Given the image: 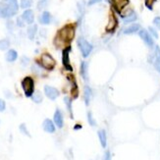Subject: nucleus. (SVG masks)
Instances as JSON below:
<instances>
[{
    "mask_svg": "<svg viewBox=\"0 0 160 160\" xmlns=\"http://www.w3.org/2000/svg\"><path fill=\"white\" fill-rule=\"evenodd\" d=\"M64 102H65V104H66L68 112L70 113V117L73 119L74 118V115H73V100L70 97H68V96H65V97H64Z\"/></svg>",
    "mask_w": 160,
    "mask_h": 160,
    "instance_id": "4be33fe9",
    "label": "nucleus"
},
{
    "mask_svg": "<svg viewBox=\"0 0 160 160\" xmlns=\"http://www.w3.org/2000/svg\"><path fill=\"white\" fill-rule=\"evenodd\" d=\"M22 88L27 97H32L35 93V81L32 77H26L22 80Z\"/></svg>",
    "mask_w": 160,
    "mask_h": 160,
    "instance_id": "f03ea898",
    "label": "nucleus"
},
{
    "mask_svg": "<svg viewBox=\"0 0 160 160\" xmlns=\"http://www.w3.org/2000/svg\"><path fill=\"white\" fill-rule=\"evenodd\" d=\"M91 96H93V90H91V89L89 87V85H84V103L87 106H89L90 103Z\"/></svg>",
    "mask_w": 160,
    "mask_h": 160,
    "instance_id": "dca6fc26",
    "label": "nucleus"
},
{
    "mask_svg": "<svg viewBox=\"0 0 160 160\" xmlns=\"http://www.w3.org/2000/svg\"><path fill=\"white\" fill-rule=\"evenodd\" d=\"M153 65H154V68H155V70L160 73V47L158 45L154 46Z\"/></svg>",
    "mask_w": 160,
    "mask_h": 160,
    "instance_id": "9b49d317",
    "label": "nucleus"
},
{
    "mask_svg": "<svg viewBox=\"0 0 160 160\" xmlns=\"http://www.w3.org/2000/svg\"><path fill=\"white\" fill-rule=\"evenodd\" d=\"M153 25L160 30V17H155L153 19Z\"/></svg>",
    "mask_w": 160,
    "mask_h": 160,
    "instance_id": "2f4dec72",
    "label": "nucleus"
},
{
    "mask_svg": "<svg viewBox=\"0 0 160 160\" xmlns=\"http://www.w3.org/2000/svg\"><path fill=\"white\" fill-rule=\"evenodd\" d=\"M97 136H98V139H99V141H100V145L101 146L105 148L106 145H107V135H106V132L104 130H99L97 132Z\"/></svg>",
    "mask_w": 160,
    "mask_h": 160,
    "instance_id": "aec40b11",
    "label": "nucleus"
},
{
    "mask_svg": "<svg viewBox=\"0 0 160 160\" xmlns=\"http://www.w3.org/2000/svg\"><path fill=\"white\" fill-rule=\"evenodd\" d=\"M46 0H41V1L38 2V4H37V8H38V10H42L45 6H46Z\"/></svg>",
    "mask_w": 160,
    "mask_h": 160,
    "instance_id": "7c9ffc66",
    "label": "nucleus"
},
{
    "mask_svg": "<svg viewBox=\"0 0 160 160\" xmlns=\"http://www.w3.org/2000/svg\"><path fill=\"white\" fill-rule=\"evenodd\" d=\"M9 47H10V41L7 38H4V39H1V41H0V50L5 51V50H7Z\"/></svg>",
    "mask_w": 160,
    "mask_h": 160,
    "instance_id": "393cba45",
    "label": "nucleus"
},
{
    "mask_svg": "<svg viewBox=\"0 0 160 160\" xmlns=\"http://www.w3.org/2000/svg\"><path fill=\"white\" fill-rule=\"evenodd\" d=\"M39 22L42 25H49L51 22V15L48 11H43L42 14L39 17Z\"/></svg>",
    "mask_w": 160,
    "mask_h": 160,
    "instance_id": "6ab92c4d",
    "label": "nucleus"
},
{
    "mask_svg": "<svg viewBox=\"0 0 160 160\" xmlns=\"http://www.w3.org/2000/svg\"><path fill=\"white\" fill-rule=\"evenodd\" d=\"M53 122L56 127H58L59 129H62L63 126H64V118H63V114L60 109L55 110L54 116H53Z\"/></svg>",
    "mask_w": 160,
    "mask_h": 160,
    "instance_id": "9d476101",
    "label": "nucleus"
},
{
    "mask_svg": "<svg viewBox=\"0 0 160 160\" xmlns=\"http://www.w3.org/2000/svg\"><path fill=\"white\" fill-rule=\"evenodd\" d=\"M32 4V0H20V6L23 9H28Z\"/></svg>",
    "mask_w": 160,
    "mask_h": 160,
    "instance_id": "a878e982",
    "label": "nucleus"
},
{
    "mask_svg": "<svg viewBox=\"0 0 160 160\" xmlns=\"http://www.w3.org/2000/svg\"><path fill=\"white\" fill-rule=\"evenodd\" d=\"M117 24H118V22H117L116 17L114 15H111L110 18H109V22H108V25L106 27V31L109 32H113L114 31H115Z\"/></svg>",
    "mask_w": 160,
    "mask_h": 160,
    "instance_id": "f3484780",
    "label": "nucleus"
},
{
    "mask_svg": "<svg viewBox=\"0 0 160 160\" xmlns=\"http://www.w3.org/2000/svg\"><path fill=\"white\" fill-rule=\"evenodd\" d=\"M104 160H112L111 159V153L109 150H107L104 154Z\"/></svg>",
    "mask_w": 160,
    "mask_h": 160,
    "instance_id": "f704fd0d",
    "label": "nucleus"
},
{
    "mask_svg": "<svg viewBox=\"0 0 160 160\" xmlns=\"http://www.w3.org/2000/svg\"><path fill=\"white\" fill-rule=\"evenodd\" d=\"M140 30H141V26L139 24H133L129 26L128 28H126L123 31V33L124 35H133V33L140 32Z\"/></svg>",
    "mask_w": 160,
    "mask_h": 160,
    "instance_id": "a211bd4d",
    "label": "nucleus"
},
{
    "mask_svg": "<svg viewBox=\"0 0 160 160\" xmlns=\"http://www.w3.org/2000/svg\"><path fill=\"white\" fill-rule=\"evenodd\" d=\"M23 20L25 21V23L28 25H32L33 21H35V14H33V11L31 9H27L24 11V13L22 15Z\"/></svg>",
    "mask_w": 160,
    "mask_h": 160,
    "instance_id": "4468645a",
    "label": "nucleus"
},
{
    "mask_svg": "<svg viewBox=\"0 0 160 160\" xmlns=\"http://www.w3.org/2000/svg\"><path fill=\"white\" fill-rule=\"evenodd\" d=\"M17 14V11L6 1L0 2V17L1 18H10Z\"/></svg>",
    "mask_w": 160,
    "mask_h": 160,
    "instance_id": "20e7f679",
    "label": "nucleus"
},
{
    "mask_svg": "<svg viewBox=\"0 0 160 160\" xmlns=\"http://www.w3.org/2000/svg\"><path fill=\"white\" fill-rule=\"evenodd\" d=\"M42 128H43V130L45 131V132L49 133V134L55 133V130H56L54 122H52V120H50V119H45L44 120L43 123H42Z\"/></svg>",
    "mask_w": 160,
    "mask_h": 160,
    "instance_id": "ddd939ff",
    "label": "nucleus"
},
{
    "mask_svg": "<svg viewBox=\"0 0 160 160\" xmlns=\"http://www.w3.org/2000/svg\"><path fill=\"white\" fill-rule=\"evenodd\" d=\"M70 47H66L62 51V64L64 68L68 71H73V67L70 63Z\"/></svg>",
    "mask_w": 160,
    "mask_h": 160,
    "instance_id": "423d86ee",
    "label": "nucleus"
},
{
    "mask_svg": "<svg viewBox=\"0 0 160 160\" xmlns=\"http://www.w3.org/2000/svg\"><path fill=\"white\" fill-rule=\"evenodd\" d=\"M80 74H81L84 81L89 82V63L87 61H82L80 66Z\"/></svg>",
    "mask_w": 160,
    "mask_h": 160,
    "instance_id": "f8f14e48",
    "label": "nucleus"
},
{
    "mask_svg": "<svg viewBox=\"0 0 160 160\" xmlns=\"http://www.w3.org/2000/svg\"><path fill=\"white\" fill-rule=\"evenodd\" d=\"M18 58V53L15 49H10L6 53V60L7 62H14Z\"/></svg>",
    "mask_w": 160,
    "mask_h": 160,
    "instance_id": "412c9836",
    "label": "nucleus"
},
{
    "mask_svg": "<svg viewBox=\"0 0 160 160\" xmlns=\"http://www.w3.org/2000/svg\"><path fill=\"white\" fill-rule=\"evenodd\" d=\"M109 2L113 8L115 9L119 14H122V10L129 4V0H106Z\"/></svg>",
    "mask_w": 160,
    "mask_h": 160,
    "instance_id": "6e6552de",
    "label": "nucleus"
},
{
    "mask_svg": "<svg viewBox=\"0 0 160 160\" xmlns=\"http://www.w3.org/2000/svg\"><path fill=\"white\" fill-rule=\"evenodd\" d=\"M41 63L42 68H44L45 70H48V71L53 70L56 65V61L49 53H43L41 55Z\"/></svg>",
    "mask_w": 160,
    "mask_h": 160,
    "instance_id": "39448f33",
    "label": "nucleus"
},
{
    "mask_svg": "<svg viewBox=\"0 0 160 160\" xmlns=\"http://www.w3.org/2000/svg\"><path fill=\"white\" fill-rule=\"evenodd\" d=\"M100 1H101V0H89L88 5H89V6H91V5H94L96 3H99Z\"/></svg>",
    "mask_w": 160,
    "mask_h": 160,
    "instance_id": "e433bc0d",
    "label": "nucleus"
},
{
    "mask_svg": "<svg viewBox=\"0 0 160 160\" xmlns=\"http://www.w3.org/2000/svg\"><path fill=\"white\" fill-rule=\"evenodd\" d=\"M75 26L66 25L57 32V36L54 39V43L57 46H62L67 43H70L75 37Z\"/></svg>",
    "mask_w": 160,
    "mask_h": 160,
    "instance_id": "f257e3e1",
    "label": "nucleus"
},
{
    "mask_svg": "<svg viewBox=\"0 0 160 160\" xmlns=\"http://www.w3.org/2000/svg\"><path fill=\"white\" fill-rule=\"evenodd\" d=\"M156 0H145V7L149 10L153 9V5L155 3Z\"/></svg>",
    "mask_w": 160,
    "mask_h": 160,
    "instance_id": "c85d7f7f",
    "label": "nucleus"
},
{
    "mask_svg": "<svg viewBox=\"0 0 160 160\" xmlns=\"http://www.w3.org/2000/svg\"><path fill=\"white\" fill-rule=\"evenodd\" d=\"M44 93L51 100H55L60 95L59 90L54 87H50V85H45L44 87Z\"/></svg>",
    "mask_w": 160,
    "mask_h": 160,
    "instance_id": "1a4fd4ad",
    "label": "nucleus"
},
{
    "mask_svg": "<svg viewBox=\"0 0 160 160\" xmlns=\"http://www.w3.org/2000/svg\"><path fill=\"white\" fill-rule=\"evenodd\" d=\"M77 43H78V47H79L80 51H81L84 58L89 57L91 53V51H93V45H91L87 39L82 37L78 38Z\"/></svg>",
    "mask_w": 160,
    "mask_h": 160,
    "instance_id": "7ed1b4c3",
    "label": "nucleus"
},
{
    "mask_svg": "<svg viewBox=\"0 0 160 160\" xmlns=\"http://www.w3.org/2000/svg\"><path fill=\"white\" fill-rule=\"evenodd\" d=\"M123 21H124V24H130V23H133L135 21H136L138 19V16L134 12V11H130L127 14H125L122 16Z\"/></svg>",
    "mask_w": 160,
    "mask_h": 160,
    "instance_id": "2eb2a0df",
    "label": "nucleus"
},
{
    "mask_svg": "<svg viewBox=\"0 0 160 160\" xmlns=\"http://www.w3.org/2000/svg\"><path fill=\"white\" fill-rule=\"evenodd\" d=\"M88 122H89V124L91 126V127H95V126H96V121H95V119L93 118V113H91L90 111L88 112Z\"/></svg>",
    "mask_w": 160,
    "mask_h": 160,
    "instance_id": "bb28decb",
    "label": "nucleus"
},
{
    "mask_svg": "<svg viewBox=\"0 0 160 160\" xmlns=\"http://www.w3.org/2000/svg\"><path fill=\"white\" fill-rule=\"evenodd\" d=\"M5 108H6V103H5V101L3 99L0 98V112H3L5 110Z\"/></svg>",
    "mask_w": 160,
    "mask_h": 160,
    "instance_id": "72a5a7b5",
    "label": "nucleus"
},
{
    "mask_svg": "<svg viewBox=\"0 0 160 160\" xmlns=\"http://www.w3.org/2000/svg\"><path fill=\"white\" fill-rule=\"evenodd\" d=\"M83 127H82V125H80V124H76L75 126H74V130L75 131H79V130H81Z\"/></svg>",
    "mask_w": 160,
    "mask_h": 160,
    "instance_id": "4c0bfd02",
    "label": "nucleus"
},
{
    "mask_svg": "<svg viewBox=\"0 0 160 160\" xmlns=\"http://www.w3.org/2000/svg\"><path fill=\"white\" fill-rule=\"evenodd\" d=\"M17 25H18L19 27H21V28H23L25 26V21L23 20L22 17H19V18L17 19Z\"/></svg>",
    "mask_w": 160,
    "mask_h": 160,
    "instance_id": "473e14b6",
    "label": "nucleus"
},
{
    "mask_svg": "<svg viewBox=\"0 0 160 160\" xmlns=\"http://www.w3.org/2000/svg\"><path fill=\"white\" fill-rule=\"evenodd\" d=\"M139 36L144 41V42L146 44V46H148L149 48L154 47V41H153V38L151 37V35L146 30L145 28H141L140 32H139Z\"/></svg>",
    "mask_w": 160,
    "mask_h": 160,
    "instance_id": "0eeeda50",
    "label": "nucleus"
},
{
    "mask_svg": "<svg viewBox=\"0 0 160 160\" xmlns=\"http://www.w3.org/2000/svg\"><path fill=\"white\" fill-rule=\"evenodd\" d=\"M19 129H20V131H21L22 134H24V135H26V136H31L30 133H28V129H27V126H26L25 124H21L20 127H19Z\"/></svg>",
    "mask_w": 160,
    "mask_h": 160,
    "instance_id": "cd10ccee",
    "label": "nucleus"
},
{
    "mask_svg": "<svg viewBox=\"0 0 160 160\" xmlns=\"http://www.w3.org/2000/svg\"><path fill=\"white\" fill-rule=\"evenodd\" d=\"M37 25H32L28 28V37L30 39H33L37 35Z\"/></svg>",
    "mask_w": 160,
    "mask_h": 160,
    "instance_id": "5701e85b",
    "label": "nucleus"
},
{
    "mask_svg": "<svg viewBox=\"0 0 160 160\" xmlns=\"http://www.w3.org/2000/svg\"><path fill=\"white\" fill-rule=\"evenodd\" d=\"M148 31H149V33L151 35V37L158 38V32H157V31L155 30V28H152V27H149V28H148Z\"/></svg>",
    "mask_w": 160,
    "mask_h": 160,
    "instance_id": "c756f323",
    "label": "nucleus"
},
{
    "mask_svg": "<svg viewBox=\"0 0 160 160\" xmlns=\"http://www.w3.org/2000/svg\"><path fill=\"white\" fill-rule=\"evenodd\" d=\"M32 99L33 102H36V103H41L43 99V96L41 91H35L33 94L32 95Z\"/></svg>",
    "mask_w": 160,
    "mask_h": 160,
    "instance_id": "b1692460",
    "label": "nucleus"
},
{
    "mask_svg": "<svg viewBox=\"0 0 160 160\" xmlns=\"http://www.w3.org/2000/svg\"><path fill=\"white\" fill-rule=\"evenodd\" d=\"M28 63V57H26V56L22 57V64L24 65V66H26Z\"/></svg>",
    "mask_w": 160,
    "mask_h": 160,
    "instance_id": "c9c22d12",
    "label": "nucleus"
}]
</instances>
